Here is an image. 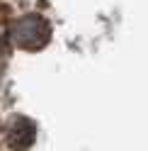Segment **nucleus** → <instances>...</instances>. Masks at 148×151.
Returning <instances> with one entry per match:
<instances>
[{
	"mask_svg": "<svg viewBox=\"0 0 148 151\" xmlns=\"http://www.w3.org/2000/svg\"><path fill=\"white\" fill-rule=\"evenodd\" d=\"M51 29H49V22L41 20L39 15H24L22 20H17L15 29H12V42L15 46L27 51H36L49 42Z\"/></svg>",
	"mask_w": 148,
	"mask_h": 151,
	"instance_id": "obj_1",
	"label": "nucleus"
},
{
	"mask_svg": "<svg viewBox=\"0 0 148 151\" xmlns=\"http://www.w3.org/2000/svg\"><path fill=\"white\" fill-rule=\"evenodd\" d=\"M34 137H36V129L29 119H17L10 129V141L15 149H29Z\"/></svg>",
	"mask_w": 148,
	"mask_h": 151,
	"instance_id": "obj_2",
	"label": "nucleus"
}]
</instances>
